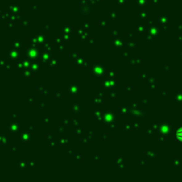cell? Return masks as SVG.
Segmentation results:
<instances>
[{"label": "cell", "instance_id": "obj_1", "mask_svg": "<svg viewBox=\"0 0 182 182\" xmlns=\"http://www.w3.org/2000/svg\"><path fill=\"white\" fill-rule=\"evenodd\" d=\"M176 136H177V138L179 139L180 140H182V129H180V130H179V131H177Z\"/></svg>", "mask_w": 182, "mask_h": 182}]
</instances>
